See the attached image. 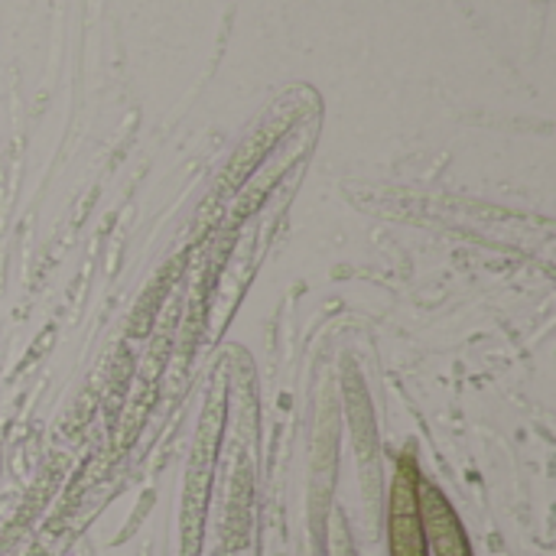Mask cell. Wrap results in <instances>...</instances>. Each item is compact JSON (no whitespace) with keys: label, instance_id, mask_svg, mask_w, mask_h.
<instances>
[{"label":"cell","instance_id":"cell-1","mask_svg":"<svg viewBox=\"0 0 556 556\" xmlns=\"http://www.w3.org/2000/svg\"><path fill=\"white\" fill-rule=\"evenodd\" d=\"M391 544H394V556H427L424 521H420V498H417V479H414L410 466H404L397 472V482H394Z\"/></svg>","mask_w":556,"mask_h":556},{"label":"cell","instance_id":"cell-2","mask_svg":"<svg viewBox=\"0 0 556 556\" xmlns=\"http://www.w3.org/2000/svg\"><path fill=\"white\" fill-rule=\"evenodd\" d=\"M420 498V521H424V541L430 556H469L463 528L446 505V498L433 485H417Z\"/></svg>","mask_w":556,"mask_h":556}]
</instances>
